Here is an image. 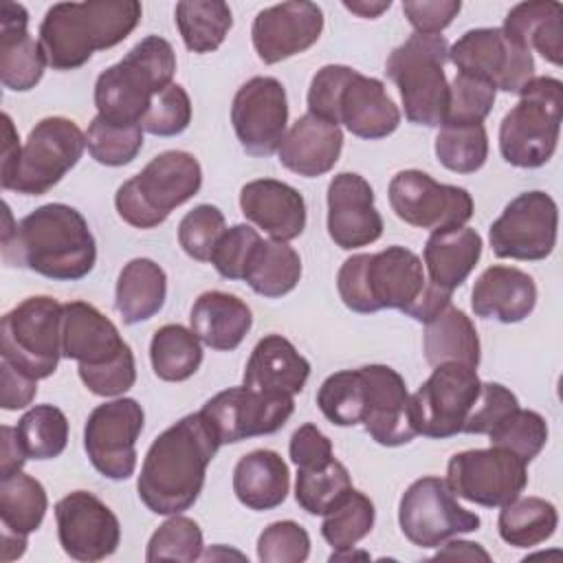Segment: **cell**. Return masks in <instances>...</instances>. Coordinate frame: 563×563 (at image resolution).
Instances as JSON below:
<instances>
[{"instance_id":"cell-1","label":"cell","mask_w":563,"mask_h":563,"mask_svg":"<svg viewBox=\"0 0 563 563\" xmlns=\"http://www.w3.org/2000/svg\"><path fill=\"white\" fill-rule=\"evenodd\" d=\"M2 260L55 282H77L97 262L95 235L86 218L64 202H48L13 222L4 205Z\"/></svg>"},{"instance_id":"cell-2","label":"cell","mask_w":563,"mask_h":563,"mask_svg":"<svg viewBox=\"0 0 563 563\" xmlns=\"http://www.w3.org/2000/svg\"><path fill=\"white\" fill-rule=\"evenodd\" d=\"M220 446L213 427L200 411L167 427L145 453L136 482L141 501L154 515H180L191 508Z\"/></svg>"},{"instance_id":"cell-3","label":"cell","mask_w":563,"mask_h":563,"mask_svg":"<svg viewBox=\"0 0 563 563\" xmlns=\"http://www.w3.org/2000/svg\"><path fill=\"white\" fill-rule=\"evenodd\" d=\"M136 0H88L53 4L37 33V42L53 70H75L92 53L123 42L141 22Z\"/></svg>"},{"instance_id":"cell-4","label":"cell","mask_w":563,"mask_h":563,"mask_svg":"<svg viewBox=\"0 0 563 563\" xmlns=\"http://www.w3.org/2000/svg\"><path fill=\"white\" fill-rule=\"evenodd\" d=\"M308 112L343 123L350 134L367 141L385 139L400 125V110L385 92V84L343 64L317 70L308 88Z\"/></svg>"},{"instance_id":"cell-5","label":"cell","mask_w":563,"mask_h":563,"mask_svg":"<svg viewBox=\"0 0 563 563\" xmlns=\"http://www.w3.org/2000/svg\"><path fill=\"white\" fill-rule=\"evenodd\" d=\"M427 288L422 260L405 246H387L378 253H356L336 273L341 301L358 314L385 308L409 310Z\"/></svg>"},{"instance_id":"cell-6","label":"cell","mask_w":563,"mask_h":563,"mask_svg":"<svg viewBox=\"0 0 563 563\" xmlns=\"http://www.w3.org/2000/svg\"><path fill=\"white\" fill-rule=\"evenodd\" d=\"M176 53L165 37L147 35L106 68L95 84L97 114L117 125H141L154 97L169 88Z\"/></svg>"},{"instance_id":"cell-7","label":"cell","mask_w":563,"mask_h":563,"mask_svg":"<svg viewBox=\"0 0 563 563\" xmlns=\"http://www.w3.org/2000/svg\"><path fill=\"white\" fill-rule=\"evenodd\" d=\"M202 169L194 154L167 150L154 156L114 194L117 213L134 229H154L198 194Z\"/></svg>"},{"instance_id":"cell-8","label":"cell","mask_w":563,"mask_h":563,"mask_svg":"<svg viewBox=\"0 0 563 563\" xmlns=\"http://www.w3.org/2000/svg\"><path fill=\"white\" fill-rule=\"evenodd\" d=\"M446 62L449 42L444 35L413 33L389 53L385 75L398 86L405 117L411 123L427 128L444 125L449 110Z\"/></svg>"},{"instance_id":"cell-9","label":"cell","mask_w":563,"mask_h":563,"mask_svg":"<svg viewBox=\"0 0 563 563\" xmlns=\"http://www.w3.org/2000/svg\"><path fill=\"white\" fill-rule=\"evenodd\" d=\"M563 117V84L554 77H532L499 125V152L521 169L545 165L559 143Z\"/></svg>"},{"instance_id":"cell-10","label":"cell","mask_w":563,"mask_h":563,"mask_svg":"<svg viewBox=\"0 0 563 563\" xmlns=\"http://www.w3.org/2000/svg\"><path fill=\"white\" fill-rule=\"evenodd\" d=\"M64 306L46 295L26 297L0 321V354L33 380L48 378L62 358Z\"/></svg>"},{"instance_id":"cell-11","label":"cell","mask_w":563,"mask_h":563,"mask_svg":"<svg viewBox=\"0 0 563 563\" xmlns=\"http://www.w3.org/2000/svg\"><path fill=\"white\" fill-rule=\"evenodd\" d=\"M86 150V134L66 117H46L29 132L13 174L2 189L42 196L70 172Z\"/></svg>"},{"instance_id":"cell-12","label":"cell","mask_w":563,"mask_h":563,"mask_svg":"<svg viewBox=\"0 0 563 563\" xmlns=\"http://www.w3.org/2000/svg\"><path fill=\"white\" fill-rule=\"evenodd\" d=\"M475 367L462 363L435 365L420 389L409 396V418L418 435L444 440L462 433L466 413L479 394Z\"/></svg>"},{"instance_id":"cell-13","label":"cell","mask_w":563,"mask_h":563,"mask_svg":"<svg viewBox=\"0 0 563 563\" xmlns=\"http://www.w3.org/2000/svg\"><path fill=\"white\" fill-rule=\"evenodd\" d=\"M398 523L418 548H438L451 537L479 528V517L462 508L449 484L435 475L416 479L400 497Z\"/></svg>"},{"instance_id":"cell-14","label":"cell","mask_w":563,"mask_h":563,"mask_svg":"<svg viewBox=\"0 0 563 563\" xmlns=\"http://www.w3.org/2000/svg\"><path fill=\"white\" fill-rule=\"evenodd\" d=\"M453 495L486 508H501L517 499L528 484L526 462L501 446L455 453L446 464Z\"/></svg>"},{"instance_id":"cell-15","label":"cell","mask_w":563,"mask_h":563,"mask_svg":"<svg viewBox=\"0 0 563 563\" xmlns=\"http://www.w3.org/2000/svg\"><path fill=\"white\" fill-rule=\"evenodd\" d=\"M559 209L550 194L526 191L512 198L490 224L488 240L497 257L537 262L556 246Z\"/></svg>"},{"instance_id":"cell-16","label":"cell","mask_w":563,"mask_h":563,"mask_svg":"<svg viewBox=\"0 0 563 563\" xmlns=\"http://www.w3.org/2000/svg\"><path fill=\"white\" fill-rule=\"evenodd\" d=\"M449 62H453L457 73L484 79L504 92L519 95L534 77L532 51L512 42L501 26L466 31L449 46Z\"/></svg>"},{"instance_id":"cell-17","label":"cell","mask_w":563,"mask_h":563,"mask_svg":"<svg viewBox=\"0 0 563 563\" xmlns=\"http://www.w3.org/2000/svg\"><path fill=\"white\" fill-rule=\"evenodd\" d=\"M143 422V407L134 398H117L90 411L84 427V449L103 477L121 482L134 475Z\"/></svg>"},{"instance_id":"cell-18","label":"cell","mask_w":563,"mask_h":563,"mask_svg":"<svg viewBox=\"0 0 563 563\" xmlns=\"http://www.w3.org/2000/svg\"><path fill=\"white\" fill-rule=\"evenodd\" d=\"M394 213L418 229L464 227L473 218V198L464 187L442 185L420 169H402L389 183Z\"/></svg>"},{"instance_id":"cell-19","label":"cell","mask_w":563,"mask_h":563,"mask_svg":"<svg viewBox=\"0 0 563 563\" xmlns=\"http://www.w3.org/2000/svg\"><path fill=\"white\" fill-rule=\"evenodd\" d=\"M292 411V396L264 394L246 385L218 391L200 409V413L213 427L220 444L275 433L286 424Z\"/></svg>"},{"instance_id":"cell-20","label":"cell","mask_w":563,"mask_h":563,"mask_svg":"<svg viewBox=\"0 0 563 563\" xmlns=\"http://www.w3.org/2000/svg\"><path fill=\"white\" fill-rule=\"evenodd\" d=\"M231 123L249 156H271L286 136L288 99L275 77H253L233 97Z\"/></svg>"},{"instance_id":"cell-21","label":"cell","mask_w":563,"mask_h":563,"mask_svg":"<svg viewBox=\"0 0 563 563\" xmlns=\"http://www.w3.org/2000/svg\"><path fill=\"white\" fill-rule=\"evenodd\" d=\"M62 550L84 563L101 561L117 552L121 526L117 515L92 493L73 490L55 504Z\"/></svg>"},{"instance_id":"cell-22","label":"cell","mask_w":563,"mask_h":563,"mask_svg":"<svg viewBox=\"0 0 563 563\" xmlns=\"http://www.w3.org/2000/svg\"><path fill=\"white\" fill-rule=\"evenodd\" d=\"M323 31V11L308 0L282 2L262 9L251 26L257 57L264 64H277L308 51Z\"/></svg>"},{"instance_id":"cell-23","label":"cell","mask_w":563,"mask_h":563,"mask_svg":"<svg viewBox=\"0 0 563 563\" xmlns=\"http://www.w3.org/2000/svg\"><path fill=\"white\" fill-rule=\"evenodd\" d=\"M365 391V431L383 446H400L418 433L409 418V391L405 378L389 365L358 367Z\"/></svg>"},{"instance_id":"cell-24","label":"cell","mask_w":563,"mask_h":563,"mask_svg":"<svg viewBox=\"0 0 563 563\" xmlns=\"http://www.w3.org/2000/svg\"><path fill=\"white\" fill-rule=\"evenodd\" d=\"M383 218L374 207L369 183L354 172L336 174L328 185V235L339 249L352 251L376 242Z\"/></svg>"},{"instance_id":"cell-25","label":"cell","mask_w":563,"mask_h":563,"mask_svg":"<svg viewBox=\"0 0 563 563\" xmlns=\"http://www.w3.org/2000/svg\"><path fill=\"white\" fill-rule=\"evenodd\" d=\"M240 209L246 220L257 224L271 240L288 242L306 229L303 196L288 183L257 178L240 189Z\"/></svg>"},{"instance_id":"cell-26","label":"cell","mask_w":563,"mask_h":563,"mask_svg":"<svg viewBox=\"0 0 563 563\" xmlns=\"http://www.w3.org/2000/svg\"><path fill=\"white\" fill-rule=\"evenodd\" d=\"M128 343L117 325L92 303L68 301L62 312V356L79 365H103L114 361Z\"/></svg>"},{"instance_id":"cell-27","label":"cell","mask_w":563,"mask_h":563,"mask_svg":"<svg viewBox=\"0 0 563 563\" xmlns=\"http://www.w3.org/2000/svg\"><path fill=\"white\" fill-rule=\"evenodd\" d=\"M29 13L18 2L0 7V79L4 88L26 92L35 88L48 66L37 40L26 31Z\"/></svg>"},{"instance_id":"cell-28","label":"cell","mask_w":563,"mask_h":563,"mask_svg":"<svg viewBox=\"0 0 563 563\" xmlns=\"http://www.w3.org/2000/svg\"><path fill=\"white\" fill-rule=\"evenodd\" d=\"M341 150V128L317 114L306 112L286 132L277 150V156L286 169L303 178H317L328 174L336 165Z\"/></svg>"},{"instance_id":"cell-29","label":"cell","mask_w":563,"mask_h":563,"mask_svg":"<svg viewBox=\"0 0 563 563\" xmlns=\"http://www.w3.org/2000/svg\"><path fill=\"white\" fill-rule=\"evenodd\" d=\"M537 303L534 279L515 266L486 268L471 292V308L482 319L499 323L523 321Z\"/></svg>"},{"instance_id":"cell-30","label":"cell","mask_w":563,"mask_h":563,"mask_svg":"<svg viewBox=\"0 0 563 563\" xmlns=\"http://www.w3.org/2000/svg\"><path fill=\"white\" fill-rule=\"evenodd\" d=\"M308 376L310 363L282 334H266L260 339L244 367L246 387L279 396L299 394Z\"/></svg>"},{"instance_id":"cell-31","label":"cell","mask_w":563,"mask_h":563,"mask_svg":"<svg viewBox=\"0 0 563 563\" xmlns=\"http://www.w3.org/2000/svg\"><path fill=\"white\" fill-rule=\"evenodd\" d=\"M191 332L211 350H235L253 325L251 308L235 295L222 290L202 292L191 306Z\"/></svg>"},{"instance_id":"cell-32","label":"cell","mask_w":563,"mask_h":563,"mask_svg":"<svg viewBox=\"0 0 563 563\" xmlns=\"http://www.w3.org/2000/svg\"><path fill=\"white\" fill-rule=\"evenodd\" d=\"M482 255V235L468 227L431 231L424 244L429 284L451 292L460 288Z\"/></svg>"},{"instance_id":"cell-33","label":"cell","mask_w":563,"mask_h":563,"mask_svg":"<svg viewBox=\"0 0 563 563\" xmlns=\"http://www.w3.org/2000/svg\"><path fill=\"white\" fill-rule=\"evenodd\" d=\"M290 488L288 464L277 451L255 449L233 468V493L251 510H273L284 504Z\"/></svg>"},{"instance_id":"cell-34","label":"cell","mask_w":563,"mask_h":563,"mask_svg":"<svg viewBox=\"0 0 563 563\" xmlns=\"http://www.w3.org/2000/svg\"><path fill=\"white\" fill-rule=\"evenodd\" d=\"M501 31L523 48L541 53L554 66L563 64V4L554 0H532L515 4Z\"/></svg>"},{"instance_id":"cell-35","label":"cell","mask_w":563,"mask_h":563,"mask_svg":"<svg viewBox=\"0 0 563 563\" xmlns=\"http://www.w3.org/2000/svg\"><path fill=\"white\" fill-rule=\"evenodd\" d=\"M167 297V275L150 257L130 260L117 279L114 306L123 323L134 325L152 319Z\"/></svg>"},{"instance_id":"cell-36","label":"cell","mask_w":563,"mask_h":563,"mask_svg":"<svg viewBox=\"0 0 563 563\" xmlns=\"http://www.w3.org/2000/svg\"><path fill=\"white\" fill-rule=\"evenodd\" d=\"M424 358L431 367L442 363L479 365V336L473 321L455 306L442 308L424 323Z\"/></svg>"},{"instance_id":"cell-37","label":"cell","mask_w":563,"mask_h":563,"mask_svg":"<svg viewBox=\"0 0 563 563\" xmlns=\"http://www.w3.org/2000/svg\"><path fill=\"white\" fill-rule=\"evenodd\" d=\"M301 277L299 253L279 240H262L244 271V282L262 297L288 295Z\"/></svg>"},{"instance_id":"cell-38","label":"cell","mask_w":563,"mask_h":563,"mask_svg":"<svg viewBox=\"0 0 563 563\" xmlns=\"http://www.w3.org/2000/svg\"><path fill=\"white\" fill-rule=\"evenodd\" d=\"M46 508H48L46 490L35 477L18 471L11 477L0 479L2 532L26 539L31 532H35L42 526Z\"/></svg>"},{"instance_id":"cell-39","label":"cell","mask_w":563,"mask_h":563,"mask_svg":"<svg viewBox=\"0 0 563 563\" xmlns=\"http://www.w3.org/2000/svg\"><path fill=\"white\" fill-rule=\"evenodd\" d=\"M559 526L556 506L541 497H517L501 506L497 530L515 548H534L548 541Z\"/></svg>"},{"instance_id":"cell-40","label":"cell","mask_w":563,"mask_h":563,"mask_svg":"<svg viewBox=\"0 0 563 563\" xmlns=\"http://www.w3.org/2000/svg\"><path fill=\"white\" fill-rule=\"evenodd\" d=\"M176 26L191 53L216 51L233 26V15L222 0H183L174 11Z\"/></svg>"},{"instance_id":"cell-41","label":"cell","mask_w":563,"mask_h":563,"mask_svg":"<svg viewBox=\"0 0 563 563\" xmlns=\"http://www.w3.org/2000/svg\"><path fill=\"white\" fill-rule=\"evenodd\" d=\"M152 369L161 380L180 383L191 378L202 363L200 339L180 323L158 328L150 343Z\"/></svg>"},{"instance_id":"cell-42","label":"cell","mask_w":563,"mask_h":563,"mask_svg":"<svg viewBox=\"0 0 563 563\" xmlns=\"http://www.w3.org/2000/svg\"><path fill=\"white\" fill-rule=\"evenodd\" d=\"M350 473L339 460L319 468H297L295 499L308 515L325 517L350 495Z\"/></svg>"},{"instance_id":"cell-43","label":"cell","mask_w":563,"mask_h":563,"mask_svg":"<svg viewBox=\"0 0 563 563\" xmlns=\"http://www.w3.org/2000/svg\"><path fill=\"white\" fill-rule=\"evenodd\" d=\"M18 440L29 460L59 457L68 444V420L55 405H35L18 420Z\"/></svg>"},{"instance_id":"cell-44","label":"cell","mask_w":563,"mask_h":563,"mask_svg":"<svg viewBox=\"0 0 563 563\" xmlns=\"http://www.w3.org/2000/svg\"><path fill=\"white\" fill-rule=\"evenodd\" d=\"M438 161L455 174H473L488 158V134L482 123L442 125L435 136Z\"/></svg>"},{"instance_id":"cell-45","label":"cell","mask_w":563,"mask_h":563,"mask_svg":"<svg viewBox=\"0 0 563 563\" xmlns=\"http://www.w3.org/2000/svg\"><path fill=\"white\" fill-rule=\"evenodd\" d=\"M317 405L321 413L336 427H354L365 416V391L358 369H341L330 374L319 391Z\"/></svg>"},{"instance_id":"cell-46","label":"cell","mask_w":563,"mask_h":563,"mask_svg":"<svg viewBox=\"0 0 563 563\" xmlns=\"http://www.w3.org/2000/svg\"><path fill=\"white\" fill-rule=\"evenodd\" d=\"M374 504L361 490H350V495L325 515L321 523L323 539L334 548V552L352 550L361 539H365L374 528Z\"/></svg>"},{"instance_id":"cell-47","label":"cell","mask_w":563,"mask_h":563,"mask_svg":"<svg viewBox=\"0 0 563 563\" xmlns=\"http://www.w3.org/2000/svg\"><path fill=\"white\" fill-rule=\"evenodd\" d=\"M488 438L490 446L508 449L528 464L548 442V422L541 413L517 407L488 431Z\"/></svg>"},{"instance_id":"cell-48","label":"cell","mask_w":563,"mask_h":563,"mask_svg":"<svg viewBox=\"0 0 563 563\" xmlns=\"http://www.w3.org/2000/svg\"><path fill=\"white\" fill-rule=\"evenodd\" d=\"M86 147L90 156L108 167H121L136 158L143 147L141 125H117L103 117H95L86 132Z\"/></svg>"},{"instance_id":"cell-49","label":"cell","mask_w":563,"mask_h":563,"mask_svg":"<svg viewBox=\"0 0 563 563\" xmlns=\"http://www.w3.org/2000/svg\"><path fill=\"white\" fill-rule=\"evenodd\" d=\"M202 556V530L200 526L180 515H172L147 541L145 559L152 561H185L194 563Z\"/></svg>"},{"instance_id":"cell-50","label":"cell","mask_w":563,"mask_h":563,"mask_svg":"<svg viewBox=\"0 0 563 563\" xmlns=\"http://www.w3.org/2000/svg\"><path fill=\"white\" fill-rule=\"evenodd\" d=\"M497 88L484 79L457 73L449 84V110L444 125H475L482 123L495 103Z\"/></svg>"},{"instance_id":"cell-51","label":"cell","mask_w":563,"mask_h":563,"mask_svg":"<svg viewBox=\"0 0 563 563\" xmlns=\"http://www.w3.org/2000/svg\"><path fill=\"white\" fill-rule=\"evenodd\" d=\"M224 231L227 222L222 211L213 205H198L180 220L178 242L189 257L198 262H209Z\"/></svg>"},{"instance_id":"cell-52","label":"cell","mask_w":563,"mask_h":563,"mask_svg":"<svg viewBox=\"0 0 563 563\" xmlns=\"http://www.w3.org/2000/svg\"><path fill=\"white\" fill-rule=\"evenodd\" d=\"M308 554L310 537L297 521H275L257 537V559L262 563H301Z\"/></svg>"},{"instance_id":"cell-53","label":"cell","mask_w":563,"mask_h":563,"mask_svg":"<svg viewBox=\"0 0 563 563\" xmlns=\"http://www.w3.org/2000/svg\"><path fill=\"white\" fill-rule=\"evenodd\" d=\"M191 121V101L183 86L172 84L158 92L141 119V128L154 136H176L187 130Z\"/></svg>"},{"instance_id":"cell-54","label":"cell","mask_w":563,"mask_h":563,"mask_svg":"<svg viewBox=\"0 0 563 563\" xmlns=\"http://www.w3.org/2000/svg\"><path fill=\"white\" fill-rule=\"evenodd\" d=\"M260 242L262 238L253 227L235 224L222 233L209 262L224 279H244L246 264Z\"/></svg>"},{"instance_id":"cell-55","label":"cell","mask_w":563,"mask_h":563,"mask_svg":"<svg viewBox=\"0 0 563 563\" xmlns=\"http://www.w3.org/2000/svg\"><path fill=\"white\" fill-rule=\"evenodd\" d=\"M77 372L88 391L103 398L125 394L136 380V363L130 345L114 361L103 365H79Z\"/></svg>"},{"instance_id":"cell-56","label":"cell","mask_w":563,"mask_h":563,"mask_svg":"<svg viewBox=\"0 0 563 563\" xmlns=\"http://www.w3.org/2000/svg\"><path fill=\"white\" fill-rule=\"evenodd\" d=\"M519 407L517 396L499 385V383H482L477 400L473 402L471 411L466 413V420L462 424V433H475L482 435L488 431L512 409Z\"/></svg>"},{"instance_id":"cell-57","label":"cell","mask_w":563,"mask_h":563,"mask_svg":"<svg viewBox=\"0 0 563 563\" xmlns=\"http://www.w3.org/2000/svg\"><path fill=\"white\" fill-rule=\"evenodd\" d=\"M460 0H407L402 2V13L416 33L440 35L453 18L460 13Z\"/></svg>"},{"instance_id":"cell-58","label":"cell","mask_w":563,"mask_h":563,"mask_svg":"<svg viewBox=\"0 0 563 563\" xmlns=\"http://www.w3.org/2000/svg\"><path fill=\"white\" fill-rule=\"evenodd\" d=\"M290 460L297 468H319L334 460L332 442L325 433H321L312 422L301 424L290 435Z\"/></svg>"},{"instance_id":"cell-59","label":"cell","mask_w":563,"mask_h":563,"mask_svg":"<svg viewBox=\"0 0 563 563\" xmlns=\"http://www.w3.org/2000/svg\"><path fill=\"white\" fill-rule=\"evenodd\" d=\"M37 394V380L11 367L7 361L0 363V405L7 411L24 409Z\"/></svg>"},{"instance_id":"cell-60","label":"cell","mask_w":563,"mask_h":563,"mask_svg":"<svg viewBox=\"0 0 563 563\" xmlns=\"http://www.w3.org/2000/svg\"><path fill=\"white\" fill-rule=\"evenodd\" d=\"M0 433H2V449H0V479H2V477H11L13 473L22 471V466L29 457H26V453L18 440V431L13 427L2 424Z\"/></svg>"},{"instance_id":"cell-61","label":"cell","mask_w":563,"mask_h":563,"mask_svg":"<svg viewBox=\"0 0 563 563\" xmlns=\"http://www.w3.org/2000/svg\"><path fill=\"white\" fill-rule=\"evenodd\" d=\"M2 130H4V145H2V176H0V180L4 183L13 174L18 161H20L22 147L18 143V134H15L13 121H11V117L7 112L2 114Z\"/></svg>"},{"instance_id":"cell-62","label":"cell","mask_w":563,"mask_h":563,"mask_svg":"<svg viewBox=\"0 0 563 563\" xmlns=\"http://www.w3.org/2000/svg\"><path fill=\"white\" fill-rule=\"evenodd\" d=\"M433 559H464V561H490V554L479 545L471 541H449Z\"/></svg>"},{"instance_id":"cell-63","label":"cell","mask_w":563,"mask_h":563,"mask_svg":"<svg viewBox=\"0 0 563 563\" xmlns=\"http://www.w3.org/2000/svg\"><path fill=\"white\" fill-rule=\"evenodd\" d=\"M343 7L361 18H378L383 11H387L391 7V0H383V2H367V0H358V2H343Z\"/></svg>"}]
</instances>
